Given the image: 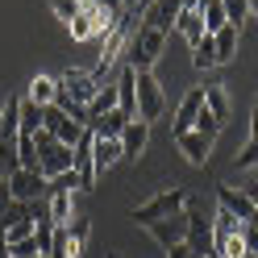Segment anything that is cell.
<instances>
[{"mask_svg":"<svg viewBox=\"0 0 258 258\" xmlns=\"http://www.w3.org/2000/svg\"><path fill=\"white\" fill-rule=\"evenodd\" d=\"M163 46H167V34H163V29L138 25L134 34H129V46H125V67H129V71H154Z\"/></svg>","mask_w":258,"mask_h":258,"instance_id":"obj_1","label":"cell"},{"mask_svg":"<svg viewBox=\"0 0 258 258\" xmlns=\"http://www.w3.org/2000/svg\"><path fill=\"white\" fill-rule=\"evenodd\" d=\"M183 204H187V191L179 183H171V187H158L146 204H138L134 213H129V221H138L142 229H146V225H154V221H167L175 213H183Z\"/></svg>","mask_w":258,"mask_h":258,"instance_id":"obj_2","label":"cell"},{"mask_svg":"<svg viewBox=\"0 0 258 258\" xmlns=\"http://www.w3.org/2000/svg\"><path fill=\"white\" fill-rule=\"evenodd\" d=\"M167 112L163 84L154 79V71H134V121H158Z\"/></svg>","mask_w":258,"mask_h":258,"instance_id":"obj_3","label":"cell"},{"mask_svg":"<svg viewBox=\"0 0 258 258\" xmlns=\"http://www.w3.org/2000/svg\"><path fill=\"white\" fill-rule=\"evenodd\" d=\"M34 146H38V171H42V179H54V175L71 171V146L54 142L50 129H38V134H34Z\"/></svg>","mask_w":258,"mask_h":258,"instance_id":"obj_4","label":"cell"},{"mask_svg":"<svg viewBox=\"0 0 258 258\" xmlns=\"http://www.w3.org/2000/svg\"><path fill=\"white\" fill-rule=\"evenodd\" d=\"M54 84H58V100H67V104H92V96L100 92V84L92 79V71L84 67H67L62 75H54Z\"/></svg>","mask_w":258,"mask_h":258,"instance_id":"obj_5","label":"cell"},{"mask_svg":"<svg viewBox=\"0 0 258 258\" xmlns=\"http://www.w3.org/2000/svg\"><path fill=\"white\" fill-rule=\"evenodd\" d=\"M42 129H50V134H54V142H62V146H71V150H75V142L88 134V129L79 125V121H71V117H67V112H62L58 104L42 108Z\"/></svg>","mask_w":258,"mask_h":258,"instance_id":"obj_6","label":"cell"},{"mask_svg":"<svg viewBox=\"0 0 258 258\" xmlns=\"http://www.w3.org/2000/svg\"><path fill=\"white\" fill-rule=\"evenodd\" d=\"M5 183H9L13 204H34V200L46 196V179H42V171H13V175H5Z\"/></svg>","mask_w":258,"mask_h":258,"instance_id":"obj_7","label":"cell"},{"mask_svg":"<svg viewBox=\"0 0 258 258\" xmlns=\"http://www.w3.org/2000/svg\"><path fill=\"white\" fill-rule=\"evenodd\" d=\"M146 233L154 237L158 250L183 246V241H187V213H175V217H167V221H154V225H146Z\"/></svg>","mask_w":258,"mask_h":258,"instance_id":"obj_8","label":"cell"},{"mask_svg":"<svg viewBox=\"0 0 258 258\" xmlns=\"http://www.w3.org/2000/svg\"><path fill=\"white\" fill-rule=\"evenodd\" d=\"M71 171H75V179H79V191L96 187V167H92V134H84V138L75 142V150H71Z\"/></svg>","mask_w":258,"mask_h":258,"instance_id":"obj_9","label":"cell"},{"mask_svg":"<svg viewBox=\"0 0 258 258\" xmlns=\"http://www.w3.org/2000/svg\"><path fill=\"white\" fill-rule=\"evenodd\" d=\"M204 108V88H187V96L175 108V125H171V138H183L191 125H196V112Z\"/></svg>","mask_w":258,"mask_h":258,"instance_id":"obj_10","label":"cell"},{"mask_svg":"<svg viewBox=\"0 0 258 258\" xmlns=\"http://www.w3.org/2000/svg\"><path fill=\"white\" fill-rule=\"evenodd\" d=\"M175 146H179V154L187 158L191 167H208V158H213V138L196 134V129H187L183 138H175Z\"/></svg>","mask_w":258,"mask_h":258,"instance_id":"obj_11","label":"cell"},{"mask_svg":"<svg viewBox=\"0 0 258 258\" xmlns=\"http://www.w3.org/2000/svg\"><path fill=\"white\" fill-rule=\"evenodd\" d=\"M88 134H92V129H88ZM117 163H121V142H117V138H96V134H92V167H96V179H100L104 171H112Z\"/></svg>","mask_w":258,"mask_h":258,"instance_id":"obj_12","label":"cell"},{"mask_svg":"<svg viewBox=\"0 0 258 258\" xmlns=\"http://www.w3.org/2000/svg\"><path fill=\"white\" fill-rule=\"evenodd\" d=\"M183 5H187V0H154V5L142 13V25H154V29L167 34V29L175 25V17L183 13Z\"/></svg>","mask_w":258,"mask_h":258,"instance_id":"obj_13","label":"cell"},{"mask_svg":"<svg viewBox=\"0 0 258 258\" xmlns=\"http://www.w3.org/2000/svg\"><path fill=\"white\" fill-rule=\"evenodd\" d=\"M21 134V96H5L0 104V146H13Z\"/></svg>","mask_w":258,"mask_h":258,"instance_id":"obj_14","label":"cell"},{"mask_svg":"<svg viewBox=\"0 0 258 258\" xmlns=\"http://www.w3.org/2000/svg\"><path fill=\"white\" fill-rule=\"evenodd\" d=\"M217 208H225V213H229V217H237L241 225L254 217V204L241 196V187H229V183H221V187H217Z\"/></svg>","mask_w":258,"mask_h":258,"instance_id":"obj_15","label":"cell"},{"mask_svg":"<svg viewBox=\"0 0 258 258\" xmlns=\"http://www.w3.org/2000/svg\"><path fill=\"white\" fill-rule=\"evenodd\" d=\"M117 142H121V158H142V150H146V142H150V125L146 121H129Z\"/></svg>","mask_w":258,"mask_h":258,"instance_id":"obj_16","label":"cell"},{"mask_svg":"<svg viewBox=\"0 0 258 258\" xmlns=\"http://www.w3.org/2000/svg\"><path fill=\"white\" fill-rule=\"evenodd\" d=\"M71 38L75 42H92V38H100V29H96V9H92V0H79V13L71 17Z\"/></svg>","mask_w":258,"mask_h":258,"instance_id":"obj_17","label":"cell"},{"mask_svg":"<svg viewBox=\"0 0 258 258\" xmlns=\"http://www.w3.org/2000/svg\"><path fill=\"white\" fill-rule=\"evenodd\" d=\"M46 208H50L54 229H67L71 217H75V191H50V196H46Z\"/></svg>","mask_w":258,"mask_h":258,"instance_id":"obj_18","label":"cell"},{"mask_svg":"<svg viewBox=\"0 0 258 258\" xmlns=\"http://www.w3.org/2000/svg\"><path fill=\"white\" fill-rule=\"evenodd\" d=\"M25 100L38 104V108H50L58 100V84H54L50 75H34V79H29V88H25Z\"/></svg>","mask_w":258,"mask_h":258,"instance_id":"obj_19","label":"cell"},{"mask_svg":"<svg viewBox=\"0 0 258 258\" xmlns=\"http://www.w3.org/2000/svg\"><path fill=\"white\" fill-rule=\"evenodd\" d=\"M191 9L200 13V25H204V34H217V29H225L229 21H225V9H221V0H187Z\"/></svg>","mask_w":258,"mask_h":258,"instance_id":"obj_20","label":"cell"},{"mask_svg":"<svg viewBox=\"0 0 258 258\" xmlns=\"http://www.w3.org/2000/svg\"><path fill=\"white\" fill-rule=\"evenodd\" d=\"M171 29H175V34H179V38H183L187 46H196V42L204 38V25H200V13L191 9V5H183V13H179V17H175V25H171Z\"/></svg>","mask_w":258,"mask_h":258,"instance_id":"obj_21","label":"cell"},{"mask_svg":"<svg viewBox=\"0 0 258 258\" xmlns=\"http://www.w3.org/2000/svg\"><path fill=\"white\" fill-rule=\"evenodd\" d=\"M237 38H241V29L237 25H225L213 34V46H217V67H225V62H233L237 54Z\"/></svg>","mask_w":258,"mask_h":258,"instance_id":"obj_22","label":"cell"},{"mask_svg":"<svg viewBox=\"0 0 258 258\" xmlns=\"http://www.w3.org/2000/svg\"><path fill=\"white\" fill-rule=\"evenodd\" d=\"M129 121H134V117H125L121 108H112V112H104V117H96L88 129H92L96 138H121V129H125Z\"/></svg>","mask_w":258,"mask_h":258,"instance_id":"obj_23","label":"cell"},{"mask_svg":"<svg viewBox=\"0 0 258 258\" xmlns=\"http://www.w3.org/2000/svg\"><path fill=\"white\" fill-rule=\"evenodd\" d=\"M204 112H213V117H217L221 125L229 121V88H225V84L204 88Z\"/></svg>","mask_w":258,"mask_h":258,"instance_id":"obj_24","label":"cell"},{"mask_svg":"<svg viewBox=\"0 0 258 258\" xmlns=\"http://www.w3.org/2000/svg\"><path fill=\"white\" fill-rule=\"evenodd\" d=\"M112 108H117V84H100V92H96L92 104H88V125L96 117H104V112H112Z\"/></svg>","mask_w":258,"mask_h":258,"instance_id":"obj_25","label":"cell"},{"mask_svg":"<svg viewBox=\"0 0 258 258\" xmlns=\"http://www.w3.org/2000/svg\"><path fill=\"white\" fill-rule=\"evenodd\" d=\"M88 237H92V221L88 217H71V225H67V246H71V254L79 258V254H84V246H88Z\"/></svg>","mask_w":258,"mask_h":258,"instance_id":"obj_26","label":"cell"},{"mask_svg":"<svg viewBox=\"0 0 258 258\" xmlns=\"http://www.w3.org/2000/svg\"><path fill=\"white\" fill-rule=\"evenodd\" d=\"M191 67H196V71L217 67V46H213V34H204L196 46H191Z\"/></svg>","mask_w":258,"mask_h":258,"instance_id":"obj_27","label":"cell"},{"mask_svg":"<svg viewBox=\"0 0 258 258\" xmlns=\"http://www.w3.org/2000/svg\"><path fill=\"white\" fill-rule=\"evenodd\" d=\"M38 129H42V108L29 104L25 96H21V134H17V138H34Z\"/></svg>","mask_w":258,"mask_h":258,"instance_id":"obj_28","label":"cell"},{"mask_svg":"<svg viewBox=\"0 0 258 258\" xmlns=\"http://www.w3.org/2000/svg\"><path fill=\"white\" fill-rule=\"evenodd\" d=\"M17 167L21 171H38V146H34V138H17Z\"/></svg>","mask_w":258,"mask_h":258,"instance_id":"obj_29","label":"cell"},{"mask_svg":"<svg viewBox=\"0 0 258 258\" xmlns=\"http://www.w3.org/2000/svg\"><path fill=\"white\" fill-rule=\"evenodd\" d=\"M221 9H225V21H229V25H246V17H250V5H246V0H221Z\"/></svg>","mask_w":258,"mask_h":258,"instance_id":"obj_30","label":"cell"},{"mask_svg":"<svg viewBox=\"0 0 258 258\" xmlns=\"http://www.w3.org/2000/svg\"><path fill=\"white\" fill-rule=\"evenodd\" d=\"M254 167H258V138H250L241 146V154L233 158V171H254Z\"/></svg>","mask_w":258,"mask_h":258,"instance_id":"obj_31","label":"cell"},{"mask_svg":"<svg viewBox=\"0 0 258 258\" xmlns=\"http://www.w3.org/2000/svg\"><path fill=\"white\" fill-rule=\"evenodd\" d=\"M191 129H196V134H204V138H217L225 125L213 117V112H204V108H200V112H196V125H191Z\"/></svg>","mask_w":258,"mask_h":258,"instance_id":"obj_32","label":"cell"},{"mask_svg":"<svg viewBox=\"0 0 258 258\" xmlns=\"http://www.w3.org/2000/svg\"><path fill=\"white\" fill-rule=\"evenodd\" d=\"M50 9H54V17H58L62 25H71V17L79 13V0H50Z\"/></svg>","mask_w":258,"mask_h":258,"instance_id":"obj_33","label":"cell"},{"mask_svg":"<svg viewBox=\"0 0 258 258\" xmlns=\"http://www.w3.org/2000/svg\"><path fill=\"white\" fill-rule=\"evenodd\" d=\"M241 241H246V254H258V221L241 225Z\"/></svg>","mask_w":258,"mask_h":258,"instance_id":"obj_34","label":"cell"},{"mask_svg":"<svg viewBox=\"0 0 258 258\" xmlns=\"http://www.w3.org/2000/svg\"><path fill=\"white\" fill-rule=\"evenodd\" d=\"M9 208H13V196H9V183L0 179V229H5V217H9Z\"/></svg>","mask_w":258,"mask_h":258,"instance_id":"obj_35","label":"cell"},{"mask_svg":"<svg viewBox=\"0 0 258 258\" xmlns=\"http://www.w3.org/2000/svg\"><path fill=\"white\" fill-rule=\"evenodd\" d=\"M241 196H246V200H250V204L258 208V179H250L246 187H241Z\"/></svg>","mask_w":258,"mask_h":258,"instance_id":"obj_36","label":"cell"},{"mask_svg":"<svg viewBox=\"0 0 258 258\" xmlns=\"http://www.w3.org/2000/svg\"><path fill=\"white\" fill-rule=\"evenodd\" d=\"M163 254H167V258H196V254L187 250V241H183V246H171V250H163Z\"/></svg>","mask_w":258,"mask_h":258,"instance_id":"obj_37","label":"cell"},{"mask_svg":"<svg viewBox=\"0 0 258 258\" xmlns=\"http://www.w3.org/2000/svg\"><path fill=\"white\" fill-rule=\"evenodd\" d=\"M250 138H258V96H254V112H250Z\"/></svg>","mask_w":258,"mask_h":258,"instance_id":"obj_38","label":"cell"},{"mask_svg":"<svg viewBox=\"0 0 258 258\" xmlns=\"http://www.w3.org/2000/svg\"><path fill=\"white\" fill-rule=\"evenodd\" d=\"M121 9L129 13V17H138V0H121Z\"/></svg>","mask_w":258,"mask_h":258,"instance_id":"obj_39","label":"cell"},{"mask_svg":"<svg viewBox=\"0 0 258 258\" xmlns=\"http://www.w3.org/2000/svg\"><path fill=\"white\" fill-rule=\"evenodd\" d=\"M0 258H13V254H9V241H5V233H0Z\"/></svg>","mask_w":258,"mask_h":258,"instance_id":"obj_40","label":"cell"},{"mask_svg":"<svg viewBox=\"0 0 258 258\" xmlns=\"http://www.w3.org/2000/svg\"><path fill=\"white\" fill-rule=\"evenodd\" d=\"M246 5H250V17H258V0H246Z\"/></svg>","mask_w":258,"mask_h":258,"instance_id":"obj_41","label":"cell"},{"mask_svg":"<svg viewBox=\"0 0 258 258\" xmlns=\"http://www.w3.org/2000/svg\"><path fill=\"white\" fill-rule=\"evenodd\" d=\"M29 258H50V254H29Z\"/></svg>","mask_w":258,"mask_h":258,"instance_id":"obj_42","label":"cell"},{"mask_svg":"<svg viewBox=\"0 0 258 258\" xmlns=\"http://www.w3.org/2000/svg\"><path fill=\"white\" fill-rule=\"evenodd\" d=\"M0 179H5V163H0Z\"/></svg>","mask_w":258,"mask_h":258,"instance_id":"obj_43","label":"cell"},{"mask_svg":"<svg viewBox=\"0 0 258 258\" xmlns=\"http://www.w3.org/2000/svg\"><path fill=\"white\" fill-rule=\"evenodd\" d=\"M250 221H258V208H254V217H250Z\"/></svg>","mask_w":258,"mask_h":258,"instance_id":"obj_44","label":"cell"},{"mask_svg":"<svg viewBox=\"0 0 258 258\" xmlns=\"http://www.w3.org/2000/svg\"><path fill=\"white\" fill-rule=\"evenodd\" d=\"M241 258H254V254H241Z\"/></svg>","mask_w":258,"mask_h":258,"instance_id":"obj_45","label":"cell"},{"mask_svg":"<svg viewBox=\"0 0 258 258\" xmlns=\"http://www.w3.org/2000/svg\"><path fill=\"white\" fill-rule=\"evenodd\" d=\"M254 258H258V254H254Z\"/></svg>","mask_w":258,"mask_h":258,"instance_id":"obj_46","label":"cell"}]
</instances>
